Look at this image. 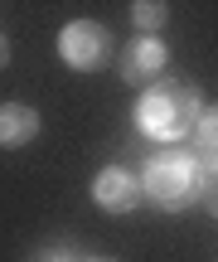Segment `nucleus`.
Returning <instances> with one entry per match:
<instances>
[{"instance_id": "nucleus-7", "label": "nucleus", "mask_w": 218, "mask_h": 262, "mask_svg": "<svg viewBox=\"0 0 218 262\" xmlns=\"http://www.w3.org/2000/svg\"><path fill=\"white\" fill-rule=\"evenodd\" d=\"M194 160H199L204 170H218V107H209V112L199 117V126H194Z\"/></svg>"}, {"instance_id": "nucleus-2", "label": "nucleus", "mask_w": 218, "mask_h": 262, "mask_svg": "<svg viewBox=\"0 0 218 262\" xmlns=\"http://www.w3.org/2000/svg\"><path fill=\"white\" fill-rule=\"evenodd\" d=\"M141 189H151V199L160 209L180 214V209H189V204L204 199L209 175H204V165L189 156V150H160V156H151V165H146Z\"/></svg>"}, {"instance_id": "nucleus-8", "label": "nucleus", "mask_w": 218, "mask_h": 262, "mask_svg": "<svg viewBox=\"0 0 218 262\" xmlns=\"http://www.w3.org/2000/svg\"><path fill=\"white\" fill-rule=\"evenodd\" d=\"M165 19H170V5H165V0H136L131 5V25L141 29V34L165 29Z\"/></svg>"}, {"instance_id": "nucleus-4", "label": "nucleus", "mask_w": 218, "mask_h": 262, "mask_svg": "<svg viewBox=\"0 0 218 262\" xmlns=\"http://www.w3.org/2000/svg\"><path fill=\"white\" fill-rule=\"evenodd\" d=\"M141 180L131 175V170H122V165H107V170H97V180H92V199H97V209H107V214H131L136 204H141Z\"/></svg>"}, {"instance_id": "nucleus-3", "label": "nucleus", "mask_w": 218, "mask_h": 262, "mask_svg": "<svg viewBox=\"0 0 218 262\" xmlns=\"http://www.w3.org/2000/svg\"><path fill=\"white\" fill-rule=\"evenodd\" d=\"M58 54L68 68L87 73V68H102L112 58V34H107L97 19H73V25L58 29Z\"/></svg>"}, {"instance_id": "nucleus-1", "label": "nucleus", "mask_w": 218, "mask_h": 262, "mask_svg": "<svg viewBox=\"0 0 218 262\" xmlns=\"http://www.w3.org/2000/svg\"><path fill=\"white\" fill-rule=\"evenodd\" d=\"M204 117V97L184 78H155L136 102V126L151 141H184Z\"/></svg>"}, {"instance_id": "nucleus-12", "label": "nucleus", "mask_w": 218, "mask_h": 262, "mask_svg": "<svg viewBox=\"0 0 218 262\" xmlns=\"http://www.w3.org/2000/svg\"><path fill=\"white\" fill-rule=\"evenodd\" d=\"M83 262H116V257H83Z\"/></svg>"}, {"instance_id": "nucleus-5", "label": "nucleus", "mask_w": 218, "mask_h": 262, "mask_svg": "<svg viewBox=\"0 0 218 262\" xmlns=\"http://www.w3.org/2000/svg\"><path fill=\"white\" fill-rule=\"evenodd\" d=\"M165 58H170V54H165V44L155 34H136L131 44L122 49V78H126V83H146V88H151L155 78L165 73Z\"/></svg>"}, {"instance_id": "nucleus-6", "label": "nucleus", "mask_w": 218, "mask_h": 262, "mask_svg": "<svg viewBox=\"0 0 218 262\" xmlns=\"http://www.w3.org/2000/svg\"><path fill=\"white\" fill-rule=\"evenodd\" d=\"M39 136V112L25 102H0V146H25Z\"/></svg>"}, {"instance_id": "nucleus-9", "label": "nucleus", "mask_w": 218, "mask_h": 262, "mask_svg": "<svg viewBox=\"0 0 218 262\" xmlns=\"http://www.w3.org/2000/svg\"><path fill=\"white\" fill-rule=\"evenodd\" d=\"M204 209L218 219V180H209V189H204Z\"/></svg>"}, {"instance_id": "nucleus-10", "label": "nucleus", "mask_w": 218, "mask_h": 262, "mask_svg": "<svg viewBox=\"0 0 218 262\" xmlns=\"http://www.w3.org/2000/svg\"><path fill=\"white\" fill-rule=\"evenodd\" d=\"M5 63H10V39L0 34V68H5Z\"/></svg>"}, {"instance_id": "nucleus-11", "label": "nucleus", "mask_w": 218, "mask_h": 262, "mask_svg": "<svg viewBox=\"0 0 218 262\" xmlns=\"http://www.w3.org/2000/svg\"><path fill=\"white\" fill-rule=\"evenodd\" d=\"M44 262H68V253H63V248H49V257Z\"/></svg>"}]
</instances>
